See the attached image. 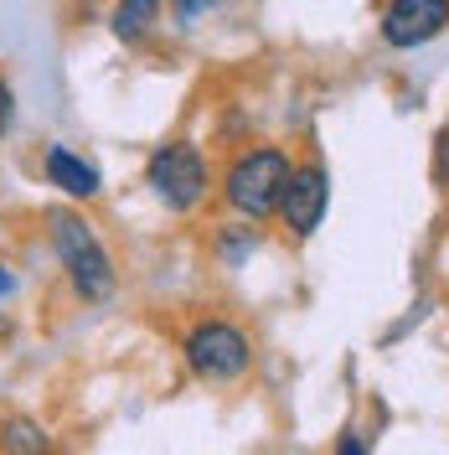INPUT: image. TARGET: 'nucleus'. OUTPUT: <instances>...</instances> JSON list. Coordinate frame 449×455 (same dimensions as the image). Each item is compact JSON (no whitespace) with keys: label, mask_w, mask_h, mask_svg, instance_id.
<instances>
[{"label":"nucleus","mask_w":449,"mask_h":455,"mask_svg":"<svg viewBox=\"0 0 449 455\" xmlns=\"http://www.w3.org/2000/svg\"><path fill=\"white\" fill-rule=\"evenodd\" d=\"M253 243H258V238H253L248 228H227V233H223V254L232 259V264H238V259H248Z\"/></svg>","instance_id":"nucleus-10"},{"label":"nucleus","mask_w":449,"mask_h":455,"mask_svg":"<svg viewBox=\"0 0 449 455\" xmlns=\"http://www.w3.org/2000/svg\"><path fill=\"white\" fill-rule=\"evenodd\" d=\"M326 207H331V181H326V171L305 161V166L289 171V181H284V197H280V212L289 233L295 238H310L315 228L326 223Z\"/></svg>","instance_id":"nucleus-5"},{"label":"nucleus","mask_w":449,"mask_h":455,"mask_svg":"<svg viewBox=\"0 0 449 455\" xmlns=\"http://www.w3.org/2000/svg\"><path fill=\"white\" fill-rule=\"evenodd\" d=\"M289 171L295 166H289V156H284L280 145H258V150L232 161V171H227V181H223V197L238 212H248V218H269V212H280Z\"/></svg>","instance_id":"nucleus-2"},{"label":"nucleus","mask_w":449,"mask_h":455,"mask_svg":"<svg viewBox=\"0 0 449 455\" xmlns=\"http://www.w3.org/2000/svg\"><path fill=\"white\" fill-rule=\"evenodd\" d=\"M11 124H16V93H11L5 78H0V140L11 135Z\"/></svg>","instance_id":"nucleus-11"},{"label":"nucleus","mask_w":449,"mask_h":455,"mask_svg":"<svg viewBox=\"0 0 449 455\" xmlns=\"http://www.w3.org/2000/svg\"><path fill=\"white\" fill-rule=\"evenodd\" d=\"M57 440L52 429L31 414H5L0 419V455H52Z\"/></svg>","instance_id":"nucleus-8"},{"label":"nucleus","mask_w":449,"mask_h":455,"mask_svg":"<svg viewBox=\"0 0 449 455\" xmlns=\"http://www.w3.org/2000/svg\"><path fill=\"white\" fill-rule=\"evenodd\" d=\"M155 21H161V0H119L109 27H114V36H119V42H140Z\"/></svg>","instance_id":"nucleus-9"},{"label":"nucleus","mask_w":449,"mask_h":455,"mask_svg":"<svg viewBox=\"0 0 449 455\" xmlns=\"http://www.w3.org/2000/svg\"><path fill=\"white\" fill-rule=\"evenodd\" d=\"M0 295H16V275H11L5 264H0Z\"/></svg>","instance_id":"nucleus-13"},{"label":"nucleus","mask_w":449,"mask_h":455,"mask_svg":"<svg viewBox=\"0 0 449 455\" xmlns=\"http://www.w3.org/2000/svg\"><path fill=\"white\" fill-rule=\"evenodd\" d=\"M47 233H52V249L62 259L73 290L83 295L88 306H104L114 295V284H119V275H114V259L98 243L93 223H88L78 207H47Z\"/></svg>","instance_id":"nucleus-1"},{"label":"nucleus","mask_w":449,"mask_h":455,"mask_svg":"<svg viewBox=\"0 0 449 455\" xmlns=\"http://www.w3.org/2000/svg\"><path fill=\"white\" fill-rule=\"evenodd\" d=\"M42 171H47V181H52L62 197L73 202H93L104 192V176L93 161H83L78 150H67V145H47V156H42Z\"/></svg>","instance_id":"nucleus-7"},{"label":"nucleus","mask_w":449,"mask_h":455,"mask_svg":"<svg viewBox=\"0 0 449 455\" xmlns=\"http://www.w3.org/2000/svg\"><path fill=\"white\" fill-rule=\"evenodd\" d=\"M449 27V0H393L382 11V42L388 47H423Z\"/></svg>","instance_id":"nucleus-6"},{"label":"nucleus","mask_w":449,"mask_h":455,"mask_svg":"<svg viewBox=\"0 0 449 455\" xmlns=\"http://www.w3.org/2000/svg\"><path fill=\"white\" fill-rule=\"evenodd\" d=\"M207 5H217V0H181V11H186V16H197V11H207Z\"/></svg>","instance_id":"nucleus-14"},{"label":"nucleus","mask_w":449,"mask_h":455,"mask_svg":"<svg viewBox=\"0 0 449 455\" xmlns=\"http://www.w3.org/2000/svg\"><path fill=\"white\" fill-rule=\"evenodd\" d=\"M181 352H186V368L197 378H207V383H232V378H243L253 368V347L232 321H201V326H192V337H186Z\"/></svg>","instance_id":"nucleus-4"},{"label":"nucleus","mask_w":449,"mask_h":455,"mask_svg":"<svg viewBox=\"0 0 449 455\" xmlns=\"http://www.w3.org/2000/svg\"><path fill=\"white\" fill-rule=\"evenodd\" d=\"M336 455H366V440L362 435H346V440L336 445Z\"/></svg>","instance_id":"nucleus-12"},{"label":"nucleus","mask_w":449,"mask_h":455,"mask_svg":"<svg viewBox=\"0 0 449 455\" xmlns=\"http://www.w3.org/2000/svg\"><path fill=\"white\" fill-rule=\"evenodd\" d=\"M145 181L150 192L166 202L170 212H192L201 197H207V161L192 140H170V145H155L150 161H145Z\"/></svg>","instance_id":"nucleus-3"}]
</instances>
